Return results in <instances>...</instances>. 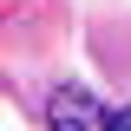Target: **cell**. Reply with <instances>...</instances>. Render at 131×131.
<instances>
[{
    "mask_svg": "<svg viewBox=\"0 0 131 131\" xmlns=\"http://www.w3.org/2000/svg\"><path fill=\"white\" fill-rule=\"evenodd\" d=\"M112 118H105V105H98L85 85H59V92L46 98V131H105Z\"/></svg>",
    "mask_w": 131,
    "mask_h": 131,
    "instance_id": "6da1fadb",
    "label": "cell"
},
{
    "mask_svg": "<svg viewBox=\"0 0 131 131\" xmlns=\"http://www.w3.org/2000/svg\"><path fill=\"white\" fill-rule=\"evenodd\" d=\"M105 131H131V105H125V112H112V125H105Z\"/></svg>",
    "mask_w": 131,
    "mask_h": 131,
    "instance_id": "7a4b0ae2",
    "label": "cell"
}]
</instances>
